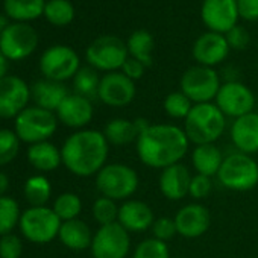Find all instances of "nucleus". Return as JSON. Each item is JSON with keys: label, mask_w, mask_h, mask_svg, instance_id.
<instances>
[{"label": "nucleus", "mask_w": 258, "mask_h": 258, "mask_svg": "<svg viewBox=\"0 0 258 258\" xmlns=\"http://www.w3.org/2000/svg\"><path fill=\"white\" fill-rule=\"evenodd\" d=\"M151 231H152V237H155V238H158L161 241H166V243H169L170 240H173L178 235L175 219L169 217V216L157 217L154 220V225H152Z\"/></svg>", "instance_id": "39"}, {"label": "nucleus", "mask_w": 258, "mask_h": 258, "mask_svg": "<svg viewBox=\"0 0 258 258\" xmlns=\"http://www.w3.org/2000/svg\"><path fill=\"white\" fill-rule=\"evenodd\" d=\"M133 258H172L169 243L155 237L142 240L133 250Z\"/></svg>", "instance_id": "37"}, {"label": "nucleus", "mask_w": 258, "mask_h": 258, "mask_svg": "<svg viewBox=\"0 0 258 258\" xmlns=\"http://www.w3.org/2000/svg\"><path fill=\"white\" fill-rule=\"evenodd\" d=\"M23 195L29 207H46L52 198V184L43 173L32 175L23 185Z\"/></svg>", "instance_id": "30"}, {"label": "nucleus", "mask_w": 258, "mask_h": 258, "mask_svg": "<svg viewBox=\"0 0 258 258\" xmlns=\"http://www.w3.org/2000/svg\"><path fill=\"white\" fill-rule=\"evenodd\" d=\"M55 114L61 124L72 127L75 131L85 129L94 117L93 100H90L81 94L70 93L64 99V102L59 105V108L56 109Z\"/></svg>", "instance_id": "19"}, {"label": "nucleus", "mask_w": 258, "mask_h": 258, "mask_svg": "<svg viewBox=\"0 0 258 258\" xmlns=\"http://www.w3.org/2000/svg\"><path fill=\"white\" fill-rule=\"evenodd\" d=\"M137 96V85L121 72L105 73L100 79L97 99L109 108H124Z\"/></svg>", "instance_id": "14"}, {"label": "nucleus", "mask_w": 258, "mask_h": 258, "mask_svg": "<svg viewBox=\"0 0 258 258\" xmlns=\"http://www.w3.org/2000/svg\"><path fill=\"white\" fill-rule=\"evenodd\" d=\"M93 234L94 232L91 231L87 222L81 219H73L61 223L58 240L62 243L64 247L75 252H81L90 249L93 241Z\"/></svg>", "instance_id": "25"}, {"label": "nucleus", "mask_w": 258, "mask_h": 258, "mask_svg": "<svg viewBox=\"0 0 258 258\" xmlns=\"http://www.w3.org/2000/svg\"><path fill=\"white\" fill-rule=\"evenodd\" d=\"M26 160L35 170L41 173L53 172L62 164L61 148H58L50 140L31 145L26 151Z\"/></svg>", "instance_id": "24"}, {"label": "nucleus", "mask_w": 258, "mask_h": 258, "mask_svg": "<svg viewBox=\"0 0 258 258\" xmlns=\"http://www.w3.org/2000/svg\"><path fill=\"white\" fill-rule=\"evenodd\" d=\"M52 210L61 219V222L79 219V216L82 213V201H81L79 195H76L73 191H64L55 198V201L52 204Z\"/></svg>", "instance_id": "33"}, {"label": "nucleus", "mask_w": 258, "mask_h": 258, "mask_svg": "<svg viewBox=\"0 0 258 258\" xmlns=\"http://www.w3.org/2000/svg\"><path fill=\"white\" fill-rule=\"evenodd\" d=\"M61 219L52 207H29L22 213L19 229L22 237L34 244H47L58 238Z\"/></svg>", "instance_id": "7"}, {"label": "nucleus", "mask_w": 258, "mask_h": 258, "mask_svg": "<svg viewBox=\"0 0 258 258\" xmlns=\"http://www.w3.org/2000/svg\"><path fill=\"white\" fill-rule=\"evenodd\" d=\"M58 117L55 112L29 105L14 118V131L22 143L35 145L49 142L58 131Z\"/></svg>", "instance_id": "5"}, {"label": "nucleus", "mask_w": 258, "mask_h": 258, "mask_svg": "<svg viewBox=\"0 0 258 258\" xmlns=\"http://www.w3.org/2000/svg\"><path fill=\"white\" fill-rule=\"evenodd\" d=\"M182 127L191 145H214L225 133L226 117L214 102L195 103Z\"/></svg>", "instance_id": "3"}, {"label": "nucleus", "mask_w": 258, "mask_h": 258, "mask_svg": "<svg viewBox=\"0 0 258 258\" xmlns=\"http://www.w3.org/2000/svg\"><path fill=\"white\" fill-rule=\"evenodd\" d=\"M7 25H4V22H2V19H0V34H2V31H4V28H5Z\"/></svg>", "instance_id": "47"}, {"label": "nucleus", "mask_w": 258, "mask_h": 258, "mask_svg": "<svg viewBox=\"0 0 258 258\" xmlns=\"http://www.w3.org/2000/svg\"><path fill=\"white\" fill-rule=\"evenodd\" d=\"M193 175L187 166L182 163L166 167L160 172L158 187L161 195L169 201H181L188 196L190 181Z\"/></svg>", "instance_id": "22"}, {"label": "nucleus", "mask_w": 258, "mask_h": 258, "mask_svg": "<svg viewBox=\"0 0 258 258\" xmlns=\"http://www.w3.org/2000/svg\"><path fill=\"white\" fill-rule=\"evenodd\" d=\"M102 76H99V72L90 66H82L78 73L75 75L73 81V90L76 94H81L90 100L97 97L99 85H100Z\"/></svg>", "instance_id": "31"}, {"label": "nucleus", "mask_w": 258, "mask_h": 258, "mask_svg": "<svg viewBox=\"0 0 258 258\" xmlns=\"http://www.w3.org/2000/svg\"><path fill=\"white\" fill-rule=\"evenodd\" d=\"M229 52L231 47L226 41V37L223 34L210 31L201 34L191 47V56L196 64L211 69L220 66L228 58Z\"/></svg>", "instance_id": "17"}, {"label": "nucleus", "mask_w": 258, "mask_h": 258, "mask_svg": "<svg viewBox=\"0 0 258 258\" xmlns=\"http://www.w3.org/2000/svg\"><path fill=\"white\" fill-rule=\"evenodd\" d=\"M8 69H10V59L0 52V79L8 76Z\"/></svg>", "instance_id": "46"}, {"label": "nucleus", "mask_w": 258, "mask_h": 258, "mask_svg": "<svg viewBox=\"0 0 258 258\" xmlns=\"http://www.w3.org/2000/svg\"><path fill=\"white\" fill-rule=\"evenodd\" d=\"M43 16L50 25L62 28L75 20L76 11L70 0H47Z\"/></svg>", "instance_id": "32"}, {"label": "nucleus", "mask_w": 258, "mask_h": 258, "mask_svg": "<svg viewBox=\"0 0 258 258\" xmlns=\"http://www.w3.org/2000/svg\"><path fill=\"white\" fill-rule=\"evenodd\" d=\"M118 207L120 205H117L115 201L105 198V196H99L91 205V216L99 223V226L109 225V223L117 222Z\"/></svg>", "instance_id": "38"}, {"label": "nucleus", "mask_w": 258, "mask_h": 258, "mask_svg": "<svg viewBox=\"0 0 258 258\" xmlns=\"http://www.w3.org/2000/svg\"><path fill=\"white\" fill-rule=\"evenodd\" d=\"M146 70H148V67H146L143 62H140V61H137V59H134V58H127L126 62L123 64V67H121L120 72H121L124 76H127L131 81L137 82V81H140V79L145 76Z\"/></svg>", "instance_id": "44"}, {"label": "nucleus", "mask_w": 258, "mask_h": 258, "mask_svg": "<svg viewBox=\"0 0 258 258\" xmlns=\"http://www.w3.org/2000/svg\"><path fill=\"white\" fill-rule=\"evenodd\" d=\"M126 49L129 58H134L143 62L146 67H151L154 62V49L155 40L148 29H137L129 34L126 40Z\"/></svg>", "instance_id": "28"}, {"label": "nucleus", "mask_w": 258, "mask_h": 258, "mask_svg": "<svg viewBox=\"0 0 258 258\" xmlns=\"http://www.w3.org/2000/svg\"><path fill=\"white\" fill-rule=\"evenodd\" d=\"M22 210L19 202L11 196L0 198V237L11 234L20 223Z\"/></svg>", "instance_id": "34"}, {"label": "nucleus", "mask_w": 258, "mask_h": 258, "mask_svg": "<svg viewBox=\"0 0 258 258\" xmlns=\"http://www.w3.org/2000/svg\"><path fill=\"white\" fill-rule=\"evenodd\" d=\"M225 155L214 145H199L191 151V166L198 175L208 178L217 176Z\"/></svg>", "instance_id": "27"}, {"label": "nucleus", "mask_w": 258, "mask_h": 258, "mask_svg": "<svg viewBox=\"0 0 258 258\" xmlns=\"http://www.w3.org/2000/svg\"><path fill=\"white\" fill-rule=\"evenodd\" d=\"M214 103L226 118H238L255 111L256 99L253 91L240 81L229 79L222 84Z\"/></svg>", "instance_id": "13"}, {"label": "nucleus", "mask_w": 258, "mask_h": 258, "mask_svg": "<svg viewBox=\"0 0 258 258\" xmlns=\"http://www.w3.org/2000/svg\"><path fill=\"white\" fill-rule=\"evenodd\" d=\"M127 58L126 41L117 35H100L85 49L87 66L103 73L120 72Z\"/></svg>", "instance_id": "8"}, {"label": "nucleus", "mask_w": 258, "mask_h": 258, "mask_svg": "<svg viewBox=\"0 0 258 258\" xmlns=\"http://www.w3.org/2000/svg\"><path fill=\"white\" fill-rule=\"evenodd\" d=\"M193 105L195 103L181 90L169 93L163 100L164 112L173 120H185Z\"/></svg>", "instance_id": "35"}, {"label": "nucleus", "mask_w": 258, "mask_h": 258, "mask_svg": "<svg viewBox=\"0 0 258 258\" xmlns=\"http://www.w3.org/2000/svg\"><path fill=\"white\" fill-rule=\"evenodd\" d=\"M190 145L184 127L175 123H151L139 136L136 151L145 166L163 170L182 163Z\"/></svg>", "instance_id": "1"}, {"label": "nucleus", "mask_w": 258, "mask_h": 258, "mask_svg": "<svg viewBox=\"0 0 258 258\" xmlns=\"http://www.w3.org/2000/svg\"><path fill=\"white\" fill-rule=\"evenodd\" d=\"M222 84L223 82L216 69L195 64L181 75L179 90L193 103H208L214 102Z\"/></svg>", "instance_id": "9"}, {"label": "nucleus", "mask_w": 258, "mask_h": 258, "mask_svg": "<svg viewBox=\"0 0 258 258\" xmlns=\"http://www.w3.org/2000/svg\"><path fill=\"white\" fill-rule=\"evenodd\" d=\"M81 67L79 55L75 49L66 44H55L47 47L40 58V72L43 78L56 82L73 79Z\"/></svg>", "instance_id": "10"}, {"label": "nucleus", "mask_w": 258, "mask_h": 258, "mask_svg": "<svg viewBox=\"0 0 258 258\" xmlns=\"http://www.w3.org/2000/svg\"><path fill=\"white\" fill-rule=\"evenodd\" d=\"M225 37L231 50H243L249 46V41H250L249 32L240 25L232 28L228 34H225Z\"/></svg>", "instance_id": "42"}, {"label": "nucleus", "mask_w": 258, "mask_h": 258, "mask_svg": "<svg viewBox=\"0 0 258 258\" xmlns=\"http://www.w3.org/2000/svg\"><path fill=\"white\" fill-rule=\"evenodd\" d=\"M31 94H32L34 105L56 112L59 105L70 93L64 82H56L43 78L34 82V85L31 87Z\"/></svg>", "instance_id": "23"}, {"label": "nucleus", "mask_w": 258, "mask_h": 258, "mask_svg": "<svg viewBox=\"0 0 258 258\" xmlns=\"http://www.w3.org/2000/svg\"><path fill=\"white\" fill-rule=\"evenodd\" d=\"M22 142L14 129H0V167L11 164L20 154Z\"/></svg>", "instance_id": "36"}, {"label": "nucleus", "mask_w": 258, "mask_h": 258, "mask_svg": "<svg viewBox=\"0 0 258 258\" xmlns=\"http://www.w3.org/2000/svg\"><path fill=\"white\" fill-rule=\"evenodd\" d=\"M217 179L222 187L232 191H249L258 185V163L252 155L241 152L228 154L223 158Z\"/></svg>", "instance_id": "6"}, {"label": "nucleus", "mask_w": 258, "mask_h": 258, "mask_svg": "<svg viewBox=\"0 0 258 258\" xmlns=\"http://www.w3.org/2000/svg\"><path fill=\"white\" fill-rule=\"evenodd\" d=\"M175 223L178 235L184 238H199L202 237L211 225V214L205 205L201 202H191L179 208L175 214Z\"/></svg>", "instance_id": "18"}, {"label": "nucleus", "mask_w": 258, "mask_h": 258, "mask_svg": "<svg viewBox=\"0 0 258 258\" xmlns=\"http://www.w3.org/2000/svg\"><path fill=\"white\" fill-rule=\"evenodd\" d=\"M62 166L78 178L96 176L108 163L109 143L102 131L91 127L70 134L62 146Z\"/></svg>", "instance_id": "2"}, {"label": "nucleus", "mask_w": 258, "mask_h": 258, "mask_svg": "<svg viewBox=\"0 0 258 258\" xmlns=\"http://www.w3.org/2000/svg\"><path fill=\"white\" fill-rule=\"evenodd\" d=\"M37 46L38 34L29 23H10L0 34V52L10 61H23L29 58Z\"/></svg>", "instance_id": "11"}, {"label": "nucleus", "mask_w": 258, "mask_h": 258, "mask_svg": "<svg viewBox=\"0 0 258 258\" xmlns=\"http://www.w3.org/2000/svg\"><path fill=\"white\" fill-rule=\"evenodd\" d=\"M154 210L149 204L140 199H127L118 207L117 222L129 232H145L152 228L155 220Z\"/></svg>", "instance_id": "20"}, {"label": "nucleus", "mask_w": 258, "mask_h": 258, "mask_svg": "<svg viewBox=\"0 0 258 258\" xmlns=\"http://www.w3.org/2000/svg\"><path fill=\"white\" fill-rule=\"evenodd\" d=\"M103 136L109 146H127L137 142L140 133L137 129L136 120L131 118H124V117H115L106 121L103 127Z\"/></svg>", "instance_id": "26"}, {"label": "nucleus", "mask_w": 258, "mask_h": 258, "mask_svg": "<svg viewBox=\"0 0 258 258\" xmlns=\"http://www.w3.org/2000/svg\"><path fill=\"white\" fill-rule=\"evenodd\" d=\"M94 178L100 196L115 202L133 199L140 187V178L136 169L123 163H108Z\"/></svg>", "instance_id": "4"}, {"label": "nucleus", "mask_w": 258, "mask_h": 258, "mask_svg": "<svg viewBox=\"0 0 258 258\" xmlns=\"http://www.w3.org/2000/svg\"><path fill=\"white\" fill-rule=\"evenodd\" d=\"M93 258H126L131 252V234L118 222L99 226L90 246Z\"/></svg>", "instance_id": "12"}, {"label": "nucleus", "mask_w": 258, "mask_h": 258, "mask_svg": "<svg viewBox=\"0 0 258 258\" xmlns=\"http://www.w3.org/2000/svg\"><path fill=\"white\" fill-rule=\"evenodd\" d=\"M201 20L207 31L228 34L240 20L237 0H202Z\"/></svg>", "instance_id": "15"}, {"label": "nucleus", "mask_w": 258, "mask_h": 258, "mask_svg": "<svg viewBox=\"0 0 258 258\" xmlns=\"http://www.w3.org/2000/svg\"><path fill=\"white\" fill-rule=\"evenodd\" d=\"M10 185H11V181H10V176L0 170V198L2 196H7L8 190H10Z\"/></svg>", "instance_id": "45"}, {"label": "nucleus", "mask_w": 258, "mask_h": 258, "mask_svg": "<svg viewBox=\"0 0 258 258\" xmlns=\"http://www.w3.org/2000/svg\"><path fill=\"white\" fill-rule=\"evenodd\" d=\"M231 142L237 152L253 155L258 152V112L252 111L232 120L229 129Z\"/></svg>", "instance_id": "21"}, {"label": "nucleus", "mask_w": 258, "mask_h": 258, "mask_svg": "<svg viewBox=\"0 0 258 258\" xmlns=\"http://www.w3.org/2000/svg\"><path fill=\"white\" fill-rule=\"evenodd\" d=\"M46 0H4V8L14 22L28 23L44 14Z\"/></svg>", "instance_id": "29"}, {"label": "nucleus", "mask_w": 258, "mask_h": 258, "mask_svg": "<svg viewBox=\"0 0 258 258\" xmlns=\"http://www.w3.org/2000/svg\"><path fill=\"white\" fill-rule=\"evenodd\" d=\"M213 190V182H211V178L208 176H204V175H198L195 173L191 181H190V188H188V196L195 201V202H199L205 198L210 196Z\"/></svg>", "instance_id": "41"}, {"label": "nucleus", "mask_w": 258, "mask_h": 258, "mask_svg": "<svg viewBox=\"0 0 258 258\" xmlns=\"http://www.w3.org/2000/svg\"><path fill=\"white\" fill-rule=\"evenodd\" d=\"M237 8L241 20L249 23L258 22V0H237Z\"/></svg>", "instance_id": "43"}, {"label": "nucleus", "mask_w": 258, "mask_h": 258, "mask_svg": "<svg viewBox=\"0 0 258 258\" xmlns=\"http://www.w3.org/2000/svg\"><path fill=\"white\" fill-rule=\"evenodd\" d=\"M23 253V240L11 232L0 237V258H20Z\"/></svg>", "instance_id": "40"}, {"label": "nucleus", "mask_w": 258, "mask_h": 258, "mask_svg": "<svg viewBox=\"0 0 258 258\" xmlns=\"http://www.w3.org/2000/svg\"><path fill=\"white\" fill-rule=\"evenodd\" d=\"M31 99V85L25 79L16 75L0 79V118H16L29 106Z\"/></svg>", "instance_id": "16"}]
</instances>
